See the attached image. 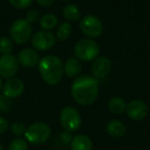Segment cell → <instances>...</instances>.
<instances>
[{
  "instance_id": "6da1fadb",
  "label": "cell",
  "mask_w": 150,
  "mask_h": 150,
  "mask_svg": "<svg viewBox=\"0 0 150 150\" xmlns=\"http://www.w3.org/2000/svg\"><path fill=\"white\" fill-rule=\"evenodd\" d=\"M73 100L81 106L94 104L99 96V81L94 76L82 75L75 78L71 86Z\"/></svg>"
},
{
  "instance_id": "7a4b0ae2",
  "label": "cell",
  "mask_w": 150,
  "mask_h": 150,
  "mask_svg": "<svg viewBox=\"0 0 150 150\" xmlns=\"http://www.w3.org/2000/svg\"><path fill=\"white\" fill-rule=\"evenodd\" d=\"M38 71L45 83L50 86L58 84L64 75V64L61 59L54 54H48L40 59Z\"/></svg>"
},
{
  "instance_id": "3957f363",
  "label": "cell",
  "mask_w": 150,
  "mask_h": 150,
  "mask_svg": "<svg viewBox=\"0 0 150 150\" xmlns=\"http://www.w3.org/2000/svg\"><path fill=\"white\" fill-rule=\"evenodd\" d=\"M76 59L83 62H92L96 60L100 54V45L94 39L84 38L80 39L74 46Z\"/></svg>"
},
{
  "instance_id": "277c9868",
  "label": "cell",
  "mask_w": 150,
  "mask_h": 150,
  "mask_svg": "<svg viewBox=\"0 0 150 150\" xmlns=\"http://www.w3.org/2000/svg\"><path fill=\"white\" fill-rule=\"evenodd\" d=\"M50 127L45 122H35L26 129L25 138L29 143L33 145L43 144L50 137Z\"/></svg>"
},
{
  "instance_id": "5b68a950",
  "label": "cell",
  "mask_w": 150,
  "mask_h": 150,
  "mask_svg": "<svg viewBox=\"0 0 150 150\" xmlns=\"http://www.w3.org/2000/svg\"><path fill=\"white\" fill-rule=\"evenodd\" d=\"M11 39L17 44H25L32 36V25L26 19L15 21L9 29Z\"/></svg>"
},
{
  "instance_id": "8992f818",
  "label": "cell",
  "mask_w": 150,
  "mask_h": 150,
  "mask_svg": "<svg viewBox=\"0 0 150 150\" xmlns=\"http://www.w3.org/2000/svg\"><path fill=\"white\" fill-rule=\"evenodd\" d=\"M79 26L82 33L90 39L98 38L103 32L102 21L94 15H88L82 18Z\"/></svg>"
},
{
  "instance_id": "52a82bcc",
  "label": "cell",
  "mask_w": 150,
  "mask_h": 150,
  "mask_svg": "<svg viewBox=\"0 0 150 150\" xmlns=\"http://www.w3.org/2000/svg\"><path fill=\"white\" fill-rule=\"evenodd\" d=\"M60 122L65 131L74 132L79 129L81 125V116L77 109H75L74 107L67 106L61 111Z\"/></svg>"
},
{
  "instance_id": "ba28073f",
  "label": "cell",
  "mask_w": 150,
  "mask_h": 150,
  "mask_svg": "<svg viewBox=\"0 0 150 150\" xmlns=\"http://www.w3.org/2000/svg\"><path fill=\"white\" fill-rule=\"evenodd\" d=\"M19 70V61L13 54H2L0 57V76L3 78L15 77Z\"/></svg>"
},
{
  "instance_id": "9c48e42d",
  "label": "cell",
  "mask_w": 150,
  "mask_h": 150,
  "mask_svg": "<svg viewBox=\"0 0 150 150\" xmlns=\"http://www.w3.org/2000/svg\"><path fill=\"white\" fill-rule=\"evenodd\" d=\"M31 42L32 46H33L35 50L45 52V50H50L54 45L56 36H54V34L52 32L42 30V31L37 32L35 35H33Z\"/></svg>"
},
{
  "instance_id": "30bf717a",
  "label": "cell",
  "mask_w": 150,
  "mask_h": 150,
  "mask_svg": "<svg viewBox=\"0 0 150 150\" xmlns=\"http://www.w3.org/2000/svg\"><path fill=\"white\" fill-rule=\"evenodd\" d=\"M1 90H2V94L5 97L13 100V99L19 98L23 94L24 90H25V84L22 79L13 77L7 79V81L2 86Z\"/></svg>"
},
{
  "instance_id": "8fae6325",
  "label": "cell",
  "mask_w": 150,
  "mask_h": 150,
  "mask_svg": "<svg viewBox=\"0 0 150 150\" xmlns=\"http://www.w3.org/2000/svg\"><path fill=\"white\" fill-rule=\"evenodd\" d=\"M127 116L133 120H142L148 114V106L142 100H133L127 105Z\"/></svg>"
},
{
  "instance_id": "7c38bea8",
  "label": "cell",
  "mask_w": 150,
  "mask_h": 150,
  "mask_svg": "<svg viewBox=\"0 0 150 150\" xmlns=\"http://www.w3.org/2000/svg\"><path fill=\"white\" fill-rule=\"evenodd\" d=\"M91 70L96 78H104L111 70V61L107 57H98L93 61Z\"/></svg>"
},
{
  "instance_id": "4fadbf2b",
  "label": "cell",
  "mask_w": 150,
  "mask_h": 150,
  "mask_svg": "<svg viewBox=\"0 0 150 150\" xmlns=\"http://www.w3.org/2000/svg\"><path fill=\"white\" fill-rule=\"evenodd\" d=\"M18 61L19 64L22 65L23 67H27V68H32L38 65L40 61L39 54L34 48L26 47L23 48L18 54Z\"/></svg>"
},
{
  "instance_id": "5bb4252c",
  "label": "cell",
  "mask_w": 150,
  "mask_h": 150,
  "mask_svg": "<svg viewBox=\"0 0 150 150\" xmlns=\"http://www.w3.org/2000/svg\"><path fill=\"white\" fill-rule=\"evenodd\" d=\"M81 73V65L78 59L70 58L64 64V74L69 78H76Z\"/></svg>"
},
{
  "instance_id": "9a60e30c",
  "label": "cell",
  "mask_w": 150,
  "mask_h": 150,
  "mask_svg": "<svg viewBox=\"0 0 150 150\" xmlns=\"http://www.w3.org/2000/svg\"><path fill=\"white\" fill-rule=\"evenodd\" d=\"M93 142L86 135L75 136L71 141V150H92Z\"/></svg>"
},
{
  "instance_id": "2e32d148",
  "label": "cell",
  "mask_w": 150,
  "mask_h": 150,
  "mask_svg": "<svg viewBox=\"0 0 150 150\" xmlns=\"http://www.w3.org/2000/svg\"><path fill=\"white\" fill-rule=\"evenodd\" d=\"M106 131L111 137L121 138L127 133V127H125V125L120 120L114 119V120H111L107 123Z\"/></svg>"
},
{
  "instance_id": "e0dca14e",
  "label": "cell",
  "mask_w": 150,
  "mask_h": 150,
  "mask_svg": "<svg viewBox=\"0 0 150 150\" xmlns=\"http://www.w3.org/2000/svg\"><path fill=\"white\" fill-rule=\"evenodd\" d=\"M63 16L69 22H77L81 18V11L75 4H68L63 9Z\"/></svg>"
},
{
  "instance_id": "ac0fdd59",
  "label": "cell",
  "mask_w": 150,
  "mask_h": 150,
  "mask_svg": "<svg viewBox=\"0 0 150 150\" xmlns=\"http://www.w3.org/2000/svg\"><path fill=\"white\" fill-rule=\"evenodd\" d=\"M109 110L114 114H121L122 112L125 111L127 108V104H125V100L120 97H113L109 101Z\"/></svg>"
},
{
  "instance_id": "d6986e66",
  "label": "cell",
  "mask_w": 150,
  "mask_h": 150,
  "mask_svg": "<svg viewBox=\"0 0 150 150\" xmlns=\"http://www.w3.org/2000/svg\"><path fill=\"white\" fill-rule=\"evenodd\" d=\"M58 24V19L52 13H47L44 15L41 19L39 20V25L45 31H50L52 28H54Z\"/></svg>"
},
{
  "instance_id": "ffe728a7",
  "label": "cell",
  "mask_w": 150,
  "mask_h": 150,
  "mask_svg": "<svg viewBox=\"0 0 150 150\" xmlns=\"http://www.w3.org/2000/svg\"><path fill=\"white\" fill-rule=\"evenodd\" d=\"M71 32H72V26H71V24H69L68 22H64V23H62L58 27L56 38L58 40H60V41H65L71 35Z\"/></svg>"
},
{
  "instance_id": "44dd1931",
  "label": "cell",
  "mask_w": 150,
  "mask_h": 150,
  "mask_svg": "<svg viewBox=\"0 0 150 150\" xmlns=\"http://www.w3.org/2000/svg\"><path fill=\"white\" fill-rule=\"evenodd\" d=\"M13 50V42L9 37L3 36L0 37V54H11Z\"/></svg>"
},
{
  "instance_id": "7402d4cb",
  "label": "cell",
  "mask_w": 150,
  "mask_h": 150,
  "mask_svg": "<svg viewBox=\"0 0 150 150\" xmlns=\"http://www.w3.org/2000/svg\"><path fill=\"white\" fill-rule=\"evenodd\" d=\"M8 150H28L27 141L22 138H17L13 140L8 146Z\"/></svg>"
},
{
  "instance_id": "603a6c76",
  "label": "cell",
  "mask_w": 150,
  "mask_h": 150,
  "mask_svg": "<svg viewBox=\"0 0 150 150\" xmlns=\"http://www.w3.org/2000/svg\"><path fill=\"white\" fill-rule=\"evenodd\" d=\"M13 107V102L11 99L5 97L3 94L0 95V111L1 112H7Z\"/></svg>"
},
{
  "instance_id": "cb8c5ba5",
  "label": "cell",
  "mask_w": 150,
  "mask_h": 150,
  "mask_svg": "<svg viewBox=\"0 0 150 150\" xmlns=\"http://www.w3.org/2000/svg\"><path fill=\"white\" fill-rule=\"evenodd\" d=\"M25 132H26V127L21 121H16L11 125V133L15 136H17V137H21V136L25 135Z\"/></svg>"
},
{
  "instance_id": "d4e9b609",
  "label": "cell",
  "mask_w": 150,
  "mask_h": 150,
  "mask_svg": "<svg viewBox=\"0 0 150 150\" xmlns=\"http://www.w3.org/2000/svg\"><path fill=\"white\" fill-rule=\"evenodd\" d=\"M8 1L13 7H16V8L24 9V8L29 7L34 0H8Z\"/></svg>"
},
{
  "instance_id": "484cf974",
  "label": "cell",
  "mask_w": 150,
  "mask_h": 150,
  "mask_svg": "<svg viewBox=\"0 0 150 150\" xmlns=\"http://www.w3.org/2000/svg\"><path fill=\"white\" fill-rule=\"evenodd\" d=\"M39 19H40V15L37 9H34V8L30 9L27 13V15H26V20H27L30 24L36 23L37 21H39Z\"/></svg>"
},
{
  "instance_id": "4316f807",
  "label": "cell",
  "mask_w": 150,
  "mask_h": 150,
  "mask_svg": "<svg viewBox=\"0 0 150 150\" xmlns=\"http://www.w3.org/2000/svg\"><path fill=\"white\" fill-rule=\"evenodd\" d=\"M8 129V121L4 117L0 116V134H4Z\"/></svg>"
},
{
  "instance_id": "83f0119b",
  "label": "cell",
  "mask_w": 150,
  "mask_h": 150,
  "mask_svg": "<svg viewBox=\"0 0 150 150\" xmlns=\"http://www.w3.org/2000/svg\"><path fill=\"white\" fill-rule=\"evenodd\" d=\"M36 2H37L40 6L48 7V6H52V5L54 4V0H36Z\"/></svg>"
},
{
  "instance_id": "f1b7e54d",
  "label": "cell",
  "mask_w": 150,
  "mask_h": 150,
  "mask_svg": "<svg viewBox=\"0 0 150 150\" xmlns=\"http://www.w3.org/2000/svg\"><path fill=\"white\" fill-rule=\"evenodd\" d=\"M72 136H71V132L66 131L65 133H63L62 135V140L64 141V143H68L69 141H72Z\"/></svg>"
},
{
  "instance_id": "f546056e",
  "label": "cell",
  "mask_w": 150,
  "mask_h": 150,
  "mask_svg": "<svg viewBox=\"0 0 150 150\" xmlns=\"http://www.w3.org/2000/svg\"><path fill=\"white\" fill-rule=\"evenodd\" d=\"M2 88V80H1V77H0V91Z\"/></svg>"
},
{
  "instance_id": "4dcf8cb0",
  "label": "cell",
  "mask_w": 150,
  "mask_h": 150,
  "mask_svg": "<svg viewBox=\"0 0 150 150\" xmlns=\"http://www.w3.org/2000/svg\"><path fill=\"white\" fill-rule=\"evenodd\" d=\"M0 150H4V149H3V146L1 145V143H0Z\"/></svg>"
},
{
  "instance_id": "1f68e13d",
  "label": "cell",
  "mask_w": 150,
  "mask_h": 150,
  "mask_svg": "<svg viewBox=\"0 0 150 150\" xmlns=\"http://www.w3.org/2000/svg\"><path fill=\"white\" fill-rule=\"evenodd\" d=\"M62 1H69V0H62Z\"/></svg>"
}]
</instances>
